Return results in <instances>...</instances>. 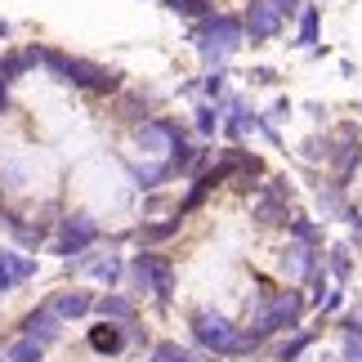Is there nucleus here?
I'll list each match as a JSON object with an SVG mask.
<instances>
[{"instance_id": "obj_1", "label": "nucleus", "mask_w": 362, "mask_h": 362, "mask_svg": "<svg viewBox=\"0 0 362 362\" xmlns=\"http://www.w3.org/2000/svg\"><path fill=\"white\" fill-rule=\"evenodd\" d=\"M125 286H130V296H152L161 309H170L179 291V269L157 246H139L134 255H125Z\"/></svg>"}, {"instance_id": "obj_2", "label": "nucleus", "mask_w": 362, "mask_h": 362, "mask_svg": "<svg viewBox=\"0 0 362 362\" xmlns=\"http://www.w3.org/2000/svg\"><path fill=\"white\" fill-rule=\"evenodd\" d=\"M304 309H309L304 291L300 286H282V291H273L269 300H255V313H250L246 327L269 344L273 336H296L304 327Z\"/></svg>"}, {"instance_id": "obj_3", "label": "nucleus", "mask_w": 362, "mask_h": 362, "mask_svg": "<svg viewBox=\"0 0 362 362\" xmlns=\"http://www.w3.org/2000/svg\"><path fill=\"white\" fill-rule=\"evenodd\" d=\"M103 242V224L94 219L90 211H67L54 219V233H49V255L59 259H76L86 255V250H94Z\"/></svg>"}, {"instance_id": "obj_4", "label": "nucleus", "mask_w": 362, "mask_h": 362, "mask_svg": "<svg viewBox=\"0 0 362 362\" xmlns=\"http://www.w3.org/2000/svg\"><path fill=\"white\" fill-rule=\"evenodd\" d=\"M188 331H192V340H197V349L202 354H211V358H233V344H238V322H233L228 313H219V309H192L188 313Z\"/></svg>"}, {"instance_id": "obj_5", "label": "nucleus", "mask_w": 362, "mask_h": 362, "mask_svg": "<svg viewBox=\"0 0 362 362\" xmlns=\"http://www.w3.org/2000/svg\"><path fill=\"white\" fill-rule=\"evenodd\" d=\"M296 215L291 211V184L282 175L264 179L255 188V197H250V219H255L259 228H286V219Z\"/></svg>"}, {"instance_id": "obj_6", "label": "nucleus", "mask_w": 362, "mask_h": 362, "mask_svg": "<svg viewBox=\"0 0 362 362\" xmlns=\"http://www.w3.org/2000/svg\"><path fill=\"white\" fill-rule=\"evenodd\" d=\"M67 86L81 90V94H94V99H112V94L125 90V72L112 63H94V59L72 54V81Z\"/></svg>"}, {"instance_id": "obj_7", "label": "nucleus", "mask_w": 362, "mask_h": 362, "mask_svg": "<svg viewBox=\"0 0 362 362\" xmlns=\"http://www.w3.org/2000/svg\"><path fill=\"white\" fill-rule=\"evenodd\" d=\"M188 139V125L179 117H148L134 125V148L144 152V157H165L175 144H184Z\"/></svg>"}, {"instance_id": "obj_8", "label": "nucleus", "mask_w": 362, "mask_h": 362, "mask_svg": "<svg viewBox=\"0 0 362 362\" xmlns=\"http://www.w3.org/2000/svg\"><path fill=\"white\" fill-rule=\"evenodd\" d=\"M40 273V255H27V250L0 242V296H13L18 286L36 282Z\"/></svg>"}, {"instance_id": "obj_9", "label": "nucleus", "mask_w": 362, "mask_h": 362, "mask_svg": "<svg viewBox=\"0 0 362 362\" xmlns=\"http://www.w3.org/2000/svg\"><path fill=\"white\" fill-rule=\"evenodd\" d=\"M219 107H224L219 134H224L228 144H246L250 134H259V112H255V107H250V103L242 99V94H228V99L219 103Z\"/></svg>"}, {"instance_id": "obj_10", "label": "nucleus", "mask_w": 362, "mask_h": 362, "mask_svg": "<svg viewBox=\"0 0 362 362\" xmlns=\"http://www.w3.org/2000/svg\"><path fill=\"white\" fill-rule=\"evenodd\" d=\"M63 317L49 309V300H40V304H32L23 317H18V336H32V340H40L49 349V344H59L63 340Z\"/></svg>"}, {"instance_id": "obj_11", "label": "nucleus", "mask_w": 362, "mask_h": 362, "mask_svg": "<svg viewBox=\"0 0 362 362\" xmlns=\"http://www.w3.org/2000/svg\"><path fill=\"white\" fill-rule=\"evenodd\" d=\"M242 27H246V40L250 45H269V40L282 36V18L269 9V0H246V9H242Z\"/></svg>"}, {"instance_id": "obj_12", "label": "nucleus", "mask_w": 362, "mask_h": 362, "mask_svg": "<svg viewBox=\"0 0 362 362\" xmlns=\"http://www.w3.org/2000/svg\"><path fill=\"white\" fill-rule=\"evenodd\" d=\"M49 309L59 313L67 327H72V322H86V317H94V291H86V286H63V291H54V296H49Z\"/></svg>"}, {"instance_id": "obj_13", "label": "nucleus", "mask_w": 362, "mask_h": 362, "mask_svg": "<svg viewBox=\"0 0 362 362\" xmlns=\"http://www.w3.org/2000/svg\"><path fill=\"white\" fill-rule=\"evenodd\" d=\"M94 317H99V322L130 327V322H139V304H134V296H121V291H103V296H94Z\"/></svg>"}, {"instance_id": "obj_14", "label": "nucleus", "mask_w": 362, "mask_h": 362, "mask_svg": "<svg viewBox=\"0 0 362 362\" xmlns=\"http://www.w3.org/2000/svg\"><path fill=\"white\" fill-rule=\"evenodd\" d=\"M277 264H282V273L291 277V282H304L317 264H322V250H313V246H300V242H286L282 246V255H277Z\"/></svg>"}, {"instance_id": "obj_15", "label": "nucleus", "mask_w": 362, "mask_h": 362, "mask_svg": "<svg viewBox=\"0 0 362 362\" xmlns=\"http://www.w3.org/2000/svg\"><path fill=\"white\" fill-rule=\"evenodd\" d=\"M179 233H184V219L170 215V219H144V224L134 228V238H139V246H161V242L179 238Z\"/></svg>"}, {"instance_id": "obj_16", "label": "nucleus", "mask_w": 362, "mask_h": 362, "mask_svg": "<svg viewBox=\"0 0 362 362\" xmlns=\"http://www.w3.org/2000/svg\"><path fill=\"white\" fill-rule=\"evenodd\" d=\"M130 184L139 192H157L165 184H175V175H170V165H165V157H161V161H148V165H130Z\"/></svg>"}, {"instance_id": "obj_17", "label": "nucleus", "mask_w": 362, "mask_h": 362, "mask_svg": "<svg viewBox=\"0 0 362 362\" xmlns=\"http://www.w3.org/2000/svg\"><path fill=\"white\" fill-rule=\"evenodd\" d=\"M0 354H5V362H45V344L40 340H32V336H5V344H0Z\"/></svg>"}, {"instance_id": "obj_18", "label": "nucleus", "mask_w": 362, "mask_h": 362, "mask_svg": "<svg viewBox=\"0 0 362 362\" xmlns=\"http://www.w3.org/2000/svg\"><path fill=\"white\" fill-rule=\"evenodd\" d=\"M90 349L94 354H103V358H117L125 349V327L117 322H99V327H90Z\"/></svg>"}, {"instance_id": "obj_19", "label": "nucleus", "mask_w": 362, "mask_h": 362, "mask_svg": "<svg viewBox=\"0 0 362 362\" xmlns=\"http://www.w3.org/2000/svg\"><path fill=\"white\" fill-rule=\"evenodd\" d=\"M286 242H300V246L322 250V224H317L313 215H291L286 219Z\"/></svg>"}, {"instance_id": "obj_20", "label": "nucleus", "mask_w": 362, "mask_h": 362, "mask_svg": "<svg viewBox=\"0 0 362 362\" xmlns=\"http://www.w3.org/2000/svg\"><path fill=\"white\" fill-rule=\"evenodd\" d=\"M40 72H45L49 81H59V86H67V81H72V54H67L63 45H45V54H40Z\"/></svg>"}, {"instance_id": "obj_21", "label": "nucleus", "mask_w": 362, "mask_h": 362, "mask_svg": "<svg viewBox=\"0 0 362 362\" xmlns=\"http://www.w3.org/2000/svg\"><path fill=\"white\" fill-rule=\"evenodd\" d=\"M219 121H224V107L219 103H197L192 107V130H197V139H206V144H215Z\"/></svg>"}, {"instance_id": "obj_22", "label": "nucleus", "mask_w": 362, "mask_h": 362, "mask_svg": "<svg viewBox=\"0 0 362 362\" xmlns=\"http://www.w3.org/2000/svg\"><path fill=\"white\" fill-rule=\"evenodd\" d=\"M112 99H117V117H121V121H130V125L148 121V117H157V112H152V103L144 99V94H130V90H121V94H112Z\"/></svg>"}, {"instance_id": "obj_23", "label": "nucleus", "mask_w": 362, "mask_h": 362, "mask_svg": "<svg viewBox=\"0 0 362 362\" xmlns=\"http://www.w3.org/2000/svg\"><path fill=\"white\" fill-rule=\"evenodd\" d=\"M23 76H32V63L23 59V45L0 49V81H5V86H18Z\"/></svg>"}, {"instance_id": "obj_24", "label": "nucleus", "mask_w": 362, "mask_h": 362, "mask_svg": "<svg viewBox=\"0 0 362 362\" xmlns=\"http://www.w3.org/2000/svg\"><path fill=\"white\" fill-rule=\"evenodd\" d=\"M296 23H300V40H296V45L317 49V32H322V5H304V9L296 13Z\"/></svg>"}, {"instance_id": "obj_25", "label": "nucleus", "mask_w": 362, "mask_h": 362, "mask_svg": "<svg viewBox=\"0 0 362 362\" xmlns=\"http://www.w3.org/2000/svg\"><path fill=\"white\" fill-rule=\"evenodd\" d=\"M148 362H202V349L192 354V349H184L179 340H152Z\"/></svg>"}, {"instance_id": "obj_26", "label": "nucleus", "mask_w": 362, "mask_h": 362, "mask_svg": "<svg viewBox=\"0 0 362 362\" xmlns=\"http://www.w3.org/2000/svg\"><path fill=\"white\" fill-rule=\"evenodd\" d=\"M202 94H206V103H224L228 99V67H206Z\"/></svg>"}, {"instance_id": "obj_27", "label": "nucleus", "mask_w": 362, "mask_h": 362, "mask_svg": "<svg viewBox=\"0 0 362 362\" xmlns=\"http://www.w3.org/2000/svg\"><path fill=\"white\" fill-rule=\"evenodd\" d=\"M309 349H313V331H304V327H300L291 340H282V349H277L273 362H296V358H304Z\"/></svg>"}, {"instance_id": "obj_28", "label": "nucleus", "mask_w": 362, "mask_h": 362, "mask_svg": "<svg viewBox=\"0 0 362 362\" xmlns=\"http://www.w3.org/2000/svg\"><path fill=\"white\" fill-rule=\"evenodd\" d=\"M322 264H327V273L336 277V282H349V273H354V255H349V246H331Z\"/></svg>"}, {"instance_id": "obj_29", "label": "nucleus", "mask_w": 362, "mask_h": 362, "mask_svg": "<svg viewBox=\"0 0 362 362\" xmlns=\"http://www.w3.org/2000/svg\"><path fill=\"white\" fill-rule=\"evenodd\" d=\"M304 286H309V296H304V300H309L313 309H317V304L327 300V291H331V273H327V264H317V269L304 277Z\"/></svg>"}, {"instance_id": "obj_30", "label": "nucleus", "mask_w": 362, "mask_h": 362, "mask_svg": "<svg viewBox=\"0 0 362 362\" xmlns=\"http://www.w3.org/2000/svg\"><path fill=\"white\" fill-rule=\"evenodd\" d=\"M179 18H188V23H197V18H206V13H215V0H175L170 5Z\"/></svg>"}, {"instance_id": "obj_31", "label": "nucleus", "mask_w": 362, "mask_h": 362, "mask_svg": "<svg viewBox=\"0 0 362 362\" xmlns=\"http://www.w3.org/2000/svg\"><path fill=\"white\" fill-rule=\"evenodd\" d=\"M331 148H336V139H331V134L309 139V144H304V157H309V161H331Z\"/></svg>"}, {"instance_id": "obj_32", "label": "nucleus", "mask_w": 362, "mask_h": 362, "mask_svg": "<svg viewBox=\"0 0 362 362\" xmlns=\"http://www.w3.org/2000/svg\"><path fill=\"white\" fill-rule=\"evenodd\" d=\"M125 344H134V349H152V336H148V327L130 322V327H125Z\"/></svg>"}, {"instance_id": "obj_33", "label": "nucleus", "mask_w": 362, "mask_h": 362, "mask_svg": "<svg viewBox=\"0 0 362 362\" xmlns=\"http://www.w3.org/2000/svg\"><path fill=\"white\" fill-rule=\"evenodd\" d=\"M269 9H273V13H277V18H282V23H286V18H296V13L304 9V0H269Z\"/></svg>"}, {"instance_id": "obj_34", "label": "nucleus", "mask_w": 362, "mask_h": 362, "mask_svg": "<svg viewBox=\"0 0 362 362\" xmlns=\"http://www.w3.org/2000/svg\"><path fill=\"white\" fill-rule=\"evenodd\" d=\"M340 309H344V291H327V300L317 304V313H322V317H331V313H340Z\"/></svg>"}, {"instance_id": "obj_35", "label": "nucleus", "mask_w": 362, "mask_h": 362, "mask_svg": "<svg viewBox=\"0 0 362 362\" xmlns=\"http://www.w3.org/2000/svg\"><path fill=\"white\" fill-rule=\"evenodd\" d=\"M340 331H344V336H358V340H362V313H344V317H340Z\"/></svg>"}, {"instance_id": "obj_36", "label": "nucleus", "mask_w": 362, "mask_h": 362, "mask_svg": "<svg viewBox=\"0 0 362 362\" xmlns=\"http://www.w3.org/2000/svg\"><path fill=\"white\" fill-rule=\"evenodd\" d=\"M286 117H291V99H277V103H273V112L264 117V121H269V125H277V121H286Z\"/></svg>"}, {"instance_id": "obj_37", "label": "nucleus", "mask_w": 362, "mask_h": 362, "mask_svg": "<svg viewBox=\"0 0 362 362\" xmlns=\"http://www.w3.org/2000/svg\"><path fill=\"white\" fill-rule=\"evenodd\" d=\"M344 358H349V362H362V340H358V336H344Z\"/></svg>"}, {"instance_id": "obj_38", "label": "nucleus", "mask_w": 362, "mask_h": 362, "mask_svg": "<svg viewBox=\"0 0 362 362\" xmlns=\"http://www.w3.org/2000/svg\"><path fill=\"white\" fill-rule=\"evenodd\" d=\"M5 112H13V86L0 81V117H5Z\"/></svg>"}, {"instance_id": "obj_39", "label": "nucleus", "mask_w": 362, "mask_h": 362, "mask_svg": "<svg viewBox=\"0 0 362 362\" xmlns=\"http://www.w3.org/2000/svg\"><path fill=\"white\" fill-rule=\"evenodd\" d=\"M250 81H255V86H273L277 72H273V67H255V72H250Z\"/></svg>"}, {"instance_id": "obj_40", "label": "nucleus", "mask_w": 362, "mask_h": 362, "mask_svg": "<svg viewBox=\"0 0 362 362\" xmlns=\"http://www.w3.org/2000/svg\"><path fill=\"white\" fill-rule=\"evenodd\" d=\"M9 36H13V23H9V18H0V40H9Z\"/></svg>"}, {"instance_id": "obj_41", "label": "nucleus", "mask_w": 362, "mask_h": 362, "mask_svg": "<svg viewBox=\"0 0 362 362\" xmlns=\"http://www.w3.org/2000/svg\"><path fill=\"white\" fill-rule=\"evenodd\" d=\"M161 5H165V9H170V5H175V0H161Z\"/></svg>"}, {"instance_id": "obj_42", "label": "nucleus", "mask_w": 362, "mask_h": 362, "mask_svg": "<svg viewBox=\"0 0 362 362\" xmlns=\"http://www.w3.org/2000/svg\"><path fill=\"white\" fill-rule=\"evenodd\" d=\"M0 344H5V336H0ZM0 362H5V354H0Z\"/></svg>"}]
</instances>
